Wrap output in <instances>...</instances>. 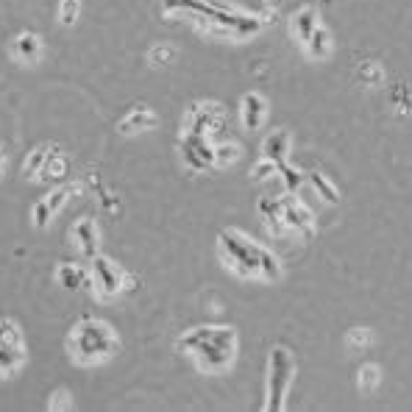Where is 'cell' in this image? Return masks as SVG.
Listing matches in <instances>:
<instances>
[{
  "instance_id": "cell-27",
  "label": "cell",
  "mask_w": 412,
  "mask_h": 412,
  "mask_svg": "<svg viewBox=\"0 0 412 412\" xmlns=\"http://www.w3.org/2000/svg\"><path fill=\"white\" fill-rule=\"evenodd\" d=\"M240 156V148L231 145V143H223V145H215V165H229Z\"/></svg>"
},
{
  "instance_id": "cell-19",
  "label": "cell",
  "mask_w": 412,
  "mask_h": 412,
  "mask_svg": "<svg viewBox=\"0 0 412 412\" xmlns=\"http://www.w3.org/2000/svg\"><path fill=\"white\" fill-rule=\"evenodd\" d=\"M48 154H50V145L34 148V151L28 154L25 165H23V176H25V178H39V173H42V167H45V162H48Z\"/></svg>"
},
{
  "instance_id": "cell-29",
  "label": "cell",
  "mask_w": 412,
  "mask_h": 412,
  "mask_svg": "<svg viewBox=\"0 0 412 412\" xmlns=\"http://www.w3.org/2000/svg\"><path fill=\"white\" fill-rule=\"evenodd\" d=\"M349 346L351 349H368L371 346V329H351L349 331Z\"/></svg>"
},
{
  "instance_id": "cell-22",
  "label": "cell",
  "mask_w": 412,
  "mask_h": 412,
  "mask_svg": "<svg viewBox=\"0 0 412 412\" xmlns=\"http://www.w3.org/2000/svg\"><path fill=\"white\" fill-rule=\"evenodd\" d=\"M79 12H81V0H61L59 3V23L64 28H70L79 20Z\"/></svg>"
},
{
  "instance_id": "cell-17",
  "label": "cell",
  "mask_w": 412,
  "mask_h": 412,
  "mask_svg": "<svg viewBox=\"0 0 412 412\" xmlns=\"http://www.w3.org/2000/svg\"><path fill=\"white\" fill-rule=\"evenodd\" d=\"M14 53H17L23 61L34 64V61L39 59V53H42V39H39L34 31H23V34L14 39Z\"/></svg>"
},
{
  "instance_id": "cell-8",
  "label": "cell",
  "mask_w": 412,
  "mask_h": 412,
  "mask_svg": "<svg viewBox=\"0 0 412 412\" xmlns=\"http://www.w3.org/2000/svg\"><path fill=\"white\" fill-rule=\"evenodd\" d=\"M181 156H184V165L195 173L215 165V148L206 140V134H195V131H187L181 136Z\"/></svg>"
},
{
  "instance_id": "cell-15",
  "label": "cell",
  "mask_w": 412,
  "mask_h": 412,
  "mask_svg": "<svg viewBox=\"0 0 412 412\" xmlns=\"http://www.w3.org/2000/svg\"><path fill=\"white\" fill-rule=\"evenodd\" d=\"M259 215L265 218V223H267V229H270V234H276V237H282L285 234V220H282V198L279 200H273V198H262L259 200Z\"/></svg>"
},
{
  "instance_id": "cell-14",
  "label": "cell",
  "mask_w": 412,
  "mask_h": 412,
  "mask_svg": "<svg viewBox=\"0 0 412 412\" xmlns=\"http://www.w3.org/2000/svg\"><path fill=\"white\" fill-rule=\"evenodd\" d=\"M287 154H290V134L285 128H276L262 143V159H270V162H276L282 167L285 159H287Z\"/></svg>"
},
{
  "instance_id": "cell-24",
  "label": "cell",
  "mask_w": 412,
  "mask_h": 412,
  "mask_svg": "<svg viewBox=\"0 0 412 412\" xmlns=\"http://www.w3.org/2000/svg\"><path fill=\"white\" fill-rule=\"evenodd\" d=\"M379 368L376 365H365V368H360V390L362 393H373L376 387H379Z\"/></svg>"
},
{
  "instance_id": "cell-26",
  "label": "cell",
  "mask_w": 412,
  "mask_h": 412,
  "mask_svg": "<svg viewBox=\"0 0 412 412\" xmlns=\"http://www.w3.org/2000/svg\"><path fill=\"white\" fill-rule=\"evenodd\" d=\"M173 56H176V50H173L170 45H156V48H151V53H148V59H151V64H154V67L170 64V61H173Z\"/></svg>"
},
{
  "instance_id": "cell-18",
  "label": "cell",
  "mask_w": 412,
  "mask_h": 412,
  "mask_svg": "<svg viewBox=\"0 0 412 412\" xmlns=\"http://www.w3.org/2000/svg\"><path fill=\"white\" fill-rule=\"evenodd\" d=\"M304 45L309 48V56L326 59V56L331 53V34H329V28H326V25H318V28L312 31V37H309Z\"/></svg>"
},
{
  "instance_id": "cell-5",
  "label": "cell",
  "mask_w": 412,
  "mask_h": 412,
  "mask_svg": "<svg viewBox=\"0 0 412 412\" xmlns=\"http://www.w3.org/2000/svg\"><path fill=\"white\" fill-rule=\"evenodd\" d=\"M25 362L23 331L12 318H0V376L14 373Z\"/></svg>"
},
{
  "instance_id": "cell-31",
  "label": "cell",
  "mask_w": 412,
  "mask_h": 412,
  "mask_svg": "<svg viewBox=\"0 0 412 412\" xmlns=\"http://www.w3.org/2000/svg\"><path fill=\"white\" fill-rule=\"evenodd\" d=\"M3 167H6V154L0 151V176H3Z\"/></svg>"
},
{
  "instance_id": "cell-11",
  "label": "cell",
  "mask_w": 412,
  "mask_h": 412,
  "mask_svg": "<svg viewBox=\"0 0 412 412\" xmlns=\"http://www.w3.org/2000/svg\"><path fill=\"white\" fill-rule=\"evenodd\" d=\"M70 240L76 243V248L87 259H92L98 254V226H95V220L92 218H79L76 226L70 229Z\"/></svg>"
},
{
  "instance_id": "cell-21",
  "label": "cell",
  "mask_w": 412,
  "mask_h": 412,
  "mask_svg": "<svg viewBox=\"0 0 412 412\" xmlns=\"http://www.w3.org/2000/svg\"><path fill=\"white\" fill-rule=\"evenodd\" d=\"M309 184L315 187V192H318L326 203H340V192L334 189V184H331L323 173H309Z\"/></svg>"
},
{
  "instance_id": "cell-6",
  "label": "cell",
  "mask_w": 412,
  "mask_h": 412,
  "mask_svg": "<svg viewBox=\"0 0 412 412\" xmlns=\"http://www.w3.org/2000/svg\"><path fill=\"white\" fill-rule=\"evenodd\" d=\"M90 273H92V287L98 290L101 298H114V296H120L125 290V273L109 256L95 254Z\"/></svg>"
},
{
  "instance_id": "cell-9",
  "label": "cell",
  "mask_w": 412,
  "mask_h": 412,
  "mask_svg": "<svg viewBox=\"0 0 412 412\" xmlns=\"http://www.w3.org/2000/svg\"><path fill=\"white\" fill-rule=\"evenodd\" d=\"M282 220H285L287 229L298 231L304 240H309V237L315 234V231H312V212L307 209V206H304L298 198H293V192H287V195L282 198Z\"/></svg>"
},
{
  "instance_id": "cell-3",
  "label": "cell",
  "mask_w": 412,
  "mask_h": 412,
  "mask_svg": "<svg viewBox=\"0 0 412 412\" xmlns=\"http://www.w3.org/2000/svg\"><path fill=\"white\" fill-rule=\"evenodd\" d=\"M218 243L229 259V265L240 273V276H259L262 273V259L267 256V248H262L259 243L243 237L240 231H220Z\"/></svg>"
},
{
  "instance_id": "cell-4",
  "label": "cell",
  "mask_w": 412,
  "mask_h": 412,
  "mask_svg": "<svg viewBox=\"0 0 412 412\" xmlns=\"http://www.w3.org/2000/svg\"><path fill=\"white\" fill-rule=\"evenodd\" d=\"M296 376V360L285 346L270 349V362H267V401L265 409L267 412H282L285 409V398L287 390L293 384Z\"/></svg>"
},
{
  "instance_id": "cell-30",
  "label": "cell",
  "mask_w": 412,
  "mask_h": 412,
  "mask_svg": "<svg viewBox=\"0 0 412 412\" xmlns=\"http://www.w3.org/2000/svg\"><path fill=\"white\" fill-rule=\"evenodd\" d=\"M360 76H362V81H365V84H371V87L382 84V70H379V64H373V61H365V64H362Z\"/></svg>"
},
{
  "instance_id": "cell-10",
  "label": "cell",
  "mask_w": 412,
  "mask_h": 412,
  "mask_svg": "<svg viewBox=\"0 0 412 412\" xmlns=\"http://www.w3.org/2000/svg\"><path fill=\"white\" fill-rule=\"evenodd\" d=\"M56 279H59V285H61L67 293H79V290H84V287L92 285V273L84 270L81 265H73V262H59Z\"/></svg>"
},
{
  "instance_id": "cell-25",
  "label": "cell",
  "mask_w": 412,
  "mask_h": 412,
  "mask_svg": "<svg viewBox=\"0 0 412 412\" xmlns=\"http://www.w3.org/2000/svg\"><path fill=\"white\" fill-rule=\"evenodd\" d=\"M279 173H282V181H285L287 192H298V189H301V184H304V173H301V170H293V167L282 165Z\"/></svg>"
},
{
  "instance_id": "cell-28",
  "label": "cell",
  "mask_w": 412,
  "mask_h": 412,
  "mask_svg": "<svg viewBox=\"0 0 412 412\" xmlns=\"http://www.w3.org/2000/svg\"><path fill=\"white\" fill-rule=\"evenodd\" d=\"M273 173H279V165H276V162H270V159H262L259 165H254L251 178H254V181H265V178H270Z\"/></svg>"
},
{
  "instance_id": "cell-20",
  "label": "cell",
  "mask_w": 412,
  "mask_h": 412,
  "mask_svg": "<svg viewBox=\"0 0 412 412\" xmlns=\"http://www.w3.org/2000/svg\"><path fill=\"white\" fill-rule=\"evenodd\" d=\"M67 167H70L67 156H64V154H59V151L53 148V154H48V162H45V167H42L39 178H64V176H67Z\"/></svg>"
},
{
  "instance_id": "cell-13",
  "label": "cell",
  "mask_w": 412,
  "mask_h": 412,
  "mask_svg": "<svg viewBox=\"0 0 412 412\" xmlns=\"http://www.w3.org/2000/svg\"><path fill=\"white\" fill-rule=\"evenodd\" d=\"M156 123H159V117H156L148 106H134L125 117H120V120H117V131H120V134H125V136H131V134H136V131L154 128Z\"/></svg>"
},
{
  "instance_id": "cell-1",
  "label": "cell",
  "mask_w": 412,
  "mask_h": 412,
  "mask_svg": "<svg viewBox=\"0 0 412 412\" xmlns=\"http://www.w3.org/2000/svg\"><path fill=\"white\" fill-rule=\"evenodd\" d=\"M120 346L117 331L101 320V318H81L70 337H67V349H70V357L81 365H98L103 360H109Z\"/></svg>"
},
{
  "instance_id": "cell-16",
  "label": "cell",
  "mask_w": 412,
  "mask_h": 412,
  "mask_svg": "<svg viewBox=\"0 0 412 412\" xmlns=\"http://www.w3.org/2000/svg\"><path fill=\"white\" fill-rule=\"evenodd\" d=\"M318 20H320V14H318L315 6H304V9H298V12L293 14V34H296L301 42H307V39L312 37V31L320 25Z\"/></svg>"
},
{
  "instance_id": "cell-12",
  "label": "cell",
  "mask_w": 412,
  "mask_h": 412,
  "mask_svg": "<svg viewBox=\"0 0 412 412\" xmlns=\"http://www.w3.org/2000/svg\"><path fill=\"white\" fill-rule=\"evenodd\" d=\"M240 117H243L245 131H256L265 123V117H267V101L259 92L243 95V101H240Z\"/></svg>"
},
{
  "instance_id": "cell-2",
  "label": "cell",
  "mask_w": 412,
  "mask_h": 412,
  "mask_svg": "<svg viewBox=\"0 0 412 412\" xmlns=\"http://www.w3.org/2000/svg\"><path fill=\"white\" fill-rule=\"evenodd\" d=\"M234 349H237V334L231 326H215L212 334L206 337L203 342H198V346L189 351L198 362L200 371L206 373H220L231 365L234 360Z\"/></svg>"
},
{
  "instance_id": "cell-7",
  "label": "cell",
  "mask_w": 412,
  "mask_h": 412,
  "mask_svg": "<svg viewBox=\"0 0 412 412\" xmlns=\"http://www.w3.org/2000/svg\"><path fill=\"white\" fill-rule=\"evenodd\" d=\"M79 192H81V184H61V187H56L53 192H48L45 198H39V200L34 203L31 223H34L37 229H45V226L61 212V206L70 200L73 195H79Z\"/></svg>"
},
{
  "instance_id": "cell-23",
  "label": "cell",
  "mask_w": 412,
  "mask_h": 412,
  "mask_svg": "<svg viewBox=\"0 0 412 412\" xmlns=\"http://www.w3.org/2000/svg\"><path fill=\"white\" fill-rule=\"evenodd\" d=\"M76 406V401H73V395L67 393L64 387H59L53 395H50V401H48V409L50 412H70Z\"/></svg>"
}]
</instances>
